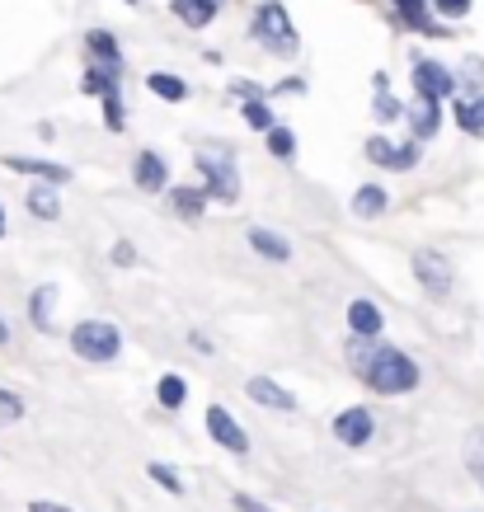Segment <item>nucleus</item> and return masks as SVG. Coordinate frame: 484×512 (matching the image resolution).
Instances as JSON below:
<instances>
[{
  "label": "nucleus",
  "instance_id": "obj_1",
  "mask_svg": "<svg viewBox=\"0 0 484 512\" xmlns=\"http://www.w3.org/2000/svg\"><path fill=\"white\" fill-rule=\"evenodd\" d=\"M362 381L376 390V395H409L419 386V362L400 348H376L372 362L362 367Z\"/></svg>",
  "mask_w": 484,
  "mask_h": 512
},
{
  "label": "nucleus",
  "instance_id": "obj_2",
  "mask_svg": "<svg viewBox=\"0 0 484 512\" xmlns=\"http://www.w3.org/2000/svg\"><path fill=\"white\" fill-rule=\"evenodd\" d=\"M250 38L254 43H264L273 57H297V47H301L297 24L287 19V5H282V0H264V5L254 10Z\"/></svg>",
  "mask_w": 484,
  "mask_h": 512
},
{
  "label": "nucleus",
  "instance_id": "obj_3",
  "mask_svg": "<svg viewBox=\"0 0 484 512\" xmlns=\"http://www.w3.org/2000/svg\"><path fill=\"white\" fill-rule=\"evenodd\" d=\"M193 165H198V174H203V193L212 202H240V170H235V156L226 151V146L198 151Z\"/></svg>",
  "mask_w": 484,
  "mask_h": 512
},
{
  "label": "nucleus",
  "instance_id": "obj_4",
  "mask_svg": "<svg viewBox=\"0 0 484 512\" xmlns=\"http://www.w3.org/2000/svg\"><path fill=\"white\" fill-rule=\"evenodd\" d=\"M71 353L85 357V362H113V357L123 353V334L109 320H80L71 329Z\"/></svg>",
  "mask_w": 484,
  "mask_h": 512
},
{
  "label": "nucleus",
  "instance_id": "obj_5",
  "mask_svg": "<svg viewBox=\"0 0 484 512\" xmlns=\"http://www.w3.org/2000/svg\"><path fill=\"white\" fill-rule=\"evenodd\" d=\"M414 278H419L423 292L442 301V296H452V287H456V268L438 249H419V254H414Z\"/></svg>",
  "mask_w": 484,
  "mask_h": 512
},
{
  "label": "nucleus",
  "instance_id": "obj_6",
  "mask_svg": "<svg viewBox=\"0 0 484 512\" xmlns=\"http://www.w3.org/2000/svg\"><path fill=\"white\" fill-rule=\"evenodd\" d=\"M419 156H423L419 141L395 146V141H386V137H367V160H372V165H381V170L405 174V170H414V165H419Z\"/></svg>",
  "mask_w": 484,
  "mask_h": 512
},
{
  "label": "nucleus",
  "instance_id": "obj_7",
  "mask_svg": "<svg viewBox=\"0 0 484 512\" xmlns=\"http://www.w3.org/2000/svg\"><path fill=\"white\" fill-rule=\"evenodd\" d=\"M207 433H212V442H221L226 451H235V456H245L250 451V433L235 423L231 409H221V404H207Z\"/></svg>",
  "mask_w": 484,
  "mask_h": 512
},
{
  "label": "nucleus",
  "instance_id": "obj_8",
  "mask_svg": "<svg viewBox=\"0 0 484 512\" xmlns=\"http://www.w3.org/2000/svg\"><path fill=\"white\" fill-rule=\"evenodd\" d=\"M334 437H339L344 447H367V442L376 437V419H372V409H362V404L344 409V414L334 419Z\"/></svg>",
  "mask_w": 484,
  "mask_h": 512
},
{
  "label": "nucleus",
  "instance_id": "obj_9",
  "mask_svg": "<svg viewBox=\"0 0 484 512\" xmlns=\"http://www.w3.org/2000/svg\"><path fill=\"white\" fill-rule=\"evenodd\" d=\"M452 90H456V76L442 62H433V57H428V62H414V94H423V99H438V104H442Z\"/></svg>",
  "mask_w": 484,
  "mask_h": 512
},
{
  "label": "nucleus",
  "instance_id": "obj_10",
  "mask_svg": "<svg viewBox=\"0 0 484 512\" xmlns=\"http://www.w3.org/2000/svg\"><path fill=\"white\" fill-rule=\"evenodd\" d=\"M400 113L409 118V127H414V141H419V146L438 137V127H442V104H438V99H423V94H414V99H409Z\"/></svg>",
  "mask_w": 484,
  "mask_h": 512
},
{
  "label": "nucleus",
  "instance_id": "obj_11",
  "mask_svg": "<svg viewBox=\"0 0 484 512\" xmlns=\"http://www.w3.org/2000/svg\"><path fill=\"white\" fill-rule=\"evenodd\" d=\"M132 184H137L141 193H165L170 165L160 160V151H137V156H132Z\"/></svg>",
  "mask_w": 484,
  "mask_h": 512
},
{
  "label": "nucleus",
  "instance_id": "obj_12",
  "mask_svg": "<svg viewBox=\"0 0 484 512\" xmlns=\"http://www.w3.org/2000/svg\"><path fill=\"white\" fill-rule=\"evenodd\" d=\"M85 47H90V57L99 71H109V76H123V52H118V38L109 29H90L85 33Z\"/></svg>",
  "mask_w": 484,
  "mask_h": 512
},
{
  "label": "nucleus",
  "instance_id": "obj_13",
  "mask_svg": "<svg viewBox=\"0 0 484 512\" xmlns=\"http://www.w3.org/2000/svg\"><path fill=\"white\" fill-rule=\"evenodd\" d=\"M245 395H250L254 404H264V409H278V414L297 409V395H292V390H282L273 376H250V381H245Z\"/></svg>",
  "mask_w": 484,
  "mask_h": 512
},
{
  "label": "nucleus",
  "instance_id": "obj_14",
  "mask_svg": "<svg viewBox=\"0 0 484 512\" xmlns=\"http://www.w3.org/2000/svg\"><path fill=\"white\" fill-rule=\"evenodd\" d=\"M348 329H353V339H376L386 329V315H381L376 301L358 296V301H348Z\"/></svg>",
  "mask_w": 484,
  "mask_h": 512
},
{
  "label": "nucleus",
  "instance_id": "obj_15",
  "mask_svg": "<svg viewBox=\"0 0 484 512\" xmlns=\"http://www.w3.org/2000/svg\"><path fill=\"white\" fill-rule=\"evenodd\" d=\"M0 165H5V170H15V174H33L38 184H52V188L71 179V170H66V165H52V160H33V156H5Z\"/></svg>",
  "mask_w": 484,
  "mask_h": 512
},
{
  "label": "nucleus",
  "instance_id": "obj_16",
  "mask_svg": "<svg viewBox=\"0 0 484 512\" xmlns=\"http://www.w3.org/2000/svg\"><path fill=\"white\" fill-rule=\"evenodd\" d=\"M217 0H170V15L184 24V29H207L217 19Z\"/></svg>",
  "mask_w": 484,
  "mask_h": 512
},
{
  "label": "nucleus",
  "instance_id": "obj_17",
  "mask_svg": "<svg viewBox=\"0 0 484 512\" xmlns=\"http://www.w3.org/2000/svg\"><path fill=\"white\" fill-rule=\"evenodd\" d=\"M245 240H250L254 254H264V259H273V264H287V259H292V245H287L278 231H268V226H250Z\"/></svg>",
  "mask_w": 484,
  "mask_h": 512
},
{
  "label": "nucleus",
  "instance_id": "obj_18",
  "mask_svg": "<svg viewBox=\"0 0 484 512\" xmlns=\"http://www.w3.org/2000/svg\"><path fill=\"white\" fill-rule=\"evenodd\" d=\"M52 306H57V287L52 282H43L38 292L29 296V320L38 334H52Z\"/></svg>",
  "mask_w": 484,
  "mask_h": 512
},
{
  "label": "nucleus",
  "instance_id": "obj_19",
  "mask_svg": "<svg viewBox=\"0 0 484 512\" xmlns=\"http://www.w3.org/2000/svg\"><path fill=\"white\" fill-rule=\"evenodd\" d=\"M146 90L156 94V99H165V104H184V99H188V80L184 76H170V71H151V76H146Z\"/></svg>",
  "mask_w": 484,
  "mask_h": 512
},
{
  "label": "nucleus",
  "instance_id": "obj_20",
  "mask_svg": "<svg viewBox=\"0 0 484 512\" xmlns=\"http://www.w3.org/2000/svg\"><path fill=\"white\" fill-rule=\"evenodd\" d=\"M386 207H391V193H386V188H381V184H362L358 193H353V212H358L362 221L381 217Z\"/></svg>",
  "mask_w": 484,
  "mask_h": 512
},
{
  "label": "nucleus",
  "instance_id": "obj_21",
  "mask_svg": "<svg viewBox=\"0 0 484 512\" xmlns=\"http://www.w3.org/2000/svg\"><path fill=\"white\" fill-rule=\"evenodd\" d=\"M207 202H212V198H207L203 188H188V184H174V188H170V207L179 212V217H188V221L203 217Z\"/></svg>",
  "mask_w": 484,
  "mask_h": 512
},
{
  "label": "nucleus",
  "instance_id": "obj_22",
  "mask_svg": "<svg viewBox=\"0 0 484 512\" xmlns=\"http://www.w3.org/2000/svg\"><path fill=\"white\" fill-rule=\"evenodd\" d=\"M24 202H29V212L38 221H57V217H62V202H57V188H52V184H33Z\"/></svg>",
  "mask_w": 484,
  "mask_h": 512
},
{
  "label": "nucleus",
  "instance_id": "obj_23",
  "mask_svg": "<svg viewBox=\"0 0 484 512\" xmlns=\"http://www.w3.org/2000/svg\"><path fill=\"white\" fill-rule=\"evenodd\" d=\"M456 127H461V132H470V137H484V90L456 104Z\"/></svg>",
  "mask_w": 484,
  "mask_h": 512
},
{
  "label": "nucleus",
  "instance_id": "obj_24",
  "mask_svg": "<svg viewBox=\"0 0 484 512\" xmlns=\"http://www.w3.org/2000/svg\"><path fill=\"white\" fill-rule=\"evenodd\" d=\"M395 15H400V24L414 33H442L438 19H428V10H423V0H395Z\"/></svg>",
  "mask_w": 484,
  "mask_h": 512
},
{
  "label": "nucleus",
  "instance_id": "obj_25",
  "mask_svg": "<svg viewBox=\"0 0 484 512\" xmlns=\"http://www.w3.org/2000/svg\"><path fill=\"white\" fill-rule=\"evenodd\" d=\"M372 80H376V104H372L376 123H391V118H400V99L386 90V85H391V80H386V71H376Z\"/></svg>",
  "mask_w": 484,
  "mask_h": 512
},
{
  "label": "nucleus",
  "instance_id": "obj_26",
  "mask_svg": "<svg viewBox=\"0 0 484 512\" xmlns=\"http://www.w3.org/2000/svg\"><path fill=\"white\" fill-rule=\"evenodd\" d=\"M268 137V156L273 160H292L297 156V132H292V127H273V132H264Z\"/></svg>",
  "mask_w": 484,
  "mask_h": 512
},
{
  "label": "nucleus",
  "instance_id": "obj_27",
  "mask_svg": "<svg viewBox=\"0 0 484 512\" xmlns=\"http://www.w3.org/2000/svg\"><path fill=\"white\" fill-rule=\"evenodd\" d=\"M80 90L94 94V99H109V94H118V76H109V71L90 66V71H85V80H80Z\"/></svg>",
  "mask_w": 484,
  "mask_h": 512
},
{
  "label": "nucleus",
  "instance_id": "obj_28",
  "mask_svg": "<svg viewBox=\"0 0 484 512\" xmlns=\"http://www.w3.org/2000/svg\"><path fill=\"white\" fill-rule=\"evenodd\" d=\"M466 470L475 475V484L484 489V428H475V433L466 437Z\"/></svg>",
  "mask_w": 484,
  "mask_h": 512
},
{
  "label": "nucleus",
  "instance_id": "obj_29",
  "mask_svg": "<svg viewBox=\"0 0 484 512\" xmlns=\"http://www.w3.org/2000/svg\"><path fill=\"white\" fill-rule=\"evenodd\" d=\"M240 113H245V123H250L254 132H273V127H278V118H273V109H268V99H254V104H240Z\"/></svg>",
  "mask_w": 484,
  "mask_h": 512
},
{
  "label": "nucleus",
  "instance_id": "obj_30",
  "mask_svg": "<svg viewBox=\"0 0 484 512\" xmlns=\"http://www.w3.org/2000/svg\"><path fill=\"white\" fill-rule=\"evenodd\" d=\"M156 395H160V404L165 409H179V404L188 400V386H184V376H160V386H156Z\"/></svg>",
  "mask_w": 484,
  "mask_h": 512
},
{
  "label": "nucleus",
  "instance_id": "obj_31",
  "mask_svg": "<svg viewBox=\"0 0 484 512\" xmlns=\"http://www.w3.org/2000/svg\"><path fill=\"white\" fill-rule=\"evenodd\" d=\"M146 475H151V480H156V484H160V489H170V494H174V498L184 494V480H179V475H174V470H170V466H165V461H151V466H146Z\"/></svg>",
  "mask_w": 484,
  "mask_h": 512
},
{
  "label": "nucleus",
  "instance_id": "obj_32",
  "mask_svg": "<svg viewBox=\"0 0 484 512\" xmlns=\"http://www.w3.org/2000/svg\"><path fill=\"white\" fill-rule=\"evenodd\" d=\"M372 353H376V343L372 339H348V367L362 376V367L372 362Z\"/></svg>",
  "mask_w": 484,
  "mask_h": 512
},
{
  "label": "nucleus",
  "instance_id": "obj_33",
  "mask_svg": "<svg viewBox=\"0 0 484 512\" xmlns=\"http://www.w3.org/2000/svg\"><path fill=\"white\" fill-rule=\"evenodd\" d=\"M99 104H104V127H109V132H123V127H127L123 99H118V94H109V99H99Z\"/></svg>",
  "mask_w": 484,
  "mask_h": 512
},
{
  "label": "nucleus",
  "instance_id": "obj_34",
  "mask_svg": "<svg viewBox=\"0 0 484 512\" xmlns=\"http://www.w3.org/2000/svg\"><path fill=\"white\" fill-rule=\"evenodd\" d=\"M231 94L240 99V104H254V99H268V90L259 85V80H231Z\"/></svg>",
  "mask_w": 484,
  "mask_h": 512
},
{
  "label": "nucleus",
  "instance_id": "obj_35",
  "mask_svg": "<svg viewBox=\"0 0 484 512\" xmlns=\"http://www.w3.org/2000/svg\"><path fill=\"white\" fill-rule=\"evenodd\" d=\"M15 419H24V400L15 390H0V423H15Z\"/></svg>",
  "mask_w": 484,
  "mask_h": 512
},
{
  "label": "nucleus",
  "instance_id": "obj_36",
  "mask_svg": "<svg viewBox=\"0 0 484 512\" xmlns=\"http://www.w3.org/2000/svg\"><path fill=\"white\" fill-rule=\"evenodd\" d=\"M433 5H438V15H452V19L470 15V0H433Z\"/></svg>",
  "mask_w": 484,
  "mask_h": 512
},
{
  "label": "nucleus",
  "instance_id": "obj_37",
  "mask_svg": "<svg viewBox=\"0 0 484 512\" xmlns=\"http://www.w3.org/2000/svg\"><path fill=\"white\" fill-rule=\"evenodd\" d=\"M461 71H466L470 90H475V85H480V80H484V62H475V57H466V66H461ZM475 94H480V90H475Z\"/></svg>",
  "mask_w": 484,
  "mask_h": 512
},
{
  "label": "nucleus",
  "instance_id": "obj_38",
  "mask_svg": "<svg viewBox=\"0 0 484 512\" xmlns=\"http://www.w3.org/2000/svg\"><path fill=\"white\" fill-rule=\"evenodd\" d=\"M268 94H306V80H297V76H292V80H278V85H273Z\"/></svg>",
  "mask_w": 484,
  "mask_h": 512
},
{
  "label": "nucleus",
  "instance_id": "obj_39",
  "mask_svg": "<svg viewBox=\"0 0 484 512\" xmlns=\"http://www.w3.org/2000/svg\"><path fill=\"white\" fill-rule=\"evenodd\" d=\"M235 512H268L259 498H250V494H235Z\"/></svg>",
  "mask_w": 484,
  "mask_h": 512
},
{
  "label": "nucleus",
  "instance_id": "obj_40",
  "mask_svg": "<svg viewBox=\"0 0 484 512\" xmlns=\"http://www.w3.org/2000/svg\"><path fill=\"white\" fill-rule=\"evenodd\" d=\"M29 512H71V508H66V503H52V498H33Z\"/></svg>",
  "mask_w": 484,
  "mask_h": 512
},
{
  "label": "nucleus",
  "instance_id": "obj_41",
  "mask_svg": "<svg viewBox=\"0 0 484 512\" xmlns=\"http://www.w3.org/2000/svg\"><path fill=\"white\" fill-rule=\"evenodd\" d=\"M113 264H132V245H127V240L113 245Z\"/></svg>",
  "mask_w": 484,
  "mask_h": 512
},
{
  "label": "nucleus",
  "instance_id": "obj_42",
  "mask_svg": "<svg viewBox=\"0 0 484 512\" xmlns=\"http://www.w3.org/2000/svg\"><path fill=\"white\" fill-rule=\"evenodd\" d=\"M10 343V325H5V315H0V348Z\"/></svg>",
  "mask_w": 484,
  "mask_h": 512
},
{
  "label": "nucleus",
  "instance_id": "obj_43",
  "mask_svg": "<svg viewBox=\"0 0 484 512\" xmlns=\"http://www.w3.org/2000/svg\"><path fill=\"white\" fill-rule=\"evenodd\" d=\"M0 235H5V207H0Z\"/></svg>",
  "mask_w": 484,
  "mask_h": 512
},
{
  "label": "nucleus",
  "instance_id": "obj_44",
  "mask_svg": "<svg viewBox=\"0 0 484 512\" xmlns=\"http://www.w3.org/2000/svg\"><path fill=\"white\" fill-rule=\"evenodd\" d=\"M127 5H141V0H127Z\"/></svg>",
  "mask_w": 484,
  "mask_h": 512
},
{
  "label": "nucleus",
  "instance_id": "obj_45",
  "mask_svg": "<svg viewBox=\"0 0 484 512\" xmlns=\"http://www.w3.org/2000/svg\"><path fill=\"white\" fill-rule=\"evenodd\" d=\"M217 5H221V0H217Z\"/></svg>",
  "mask_w": 484,
  "mask_h": 512
}]
</instances>
